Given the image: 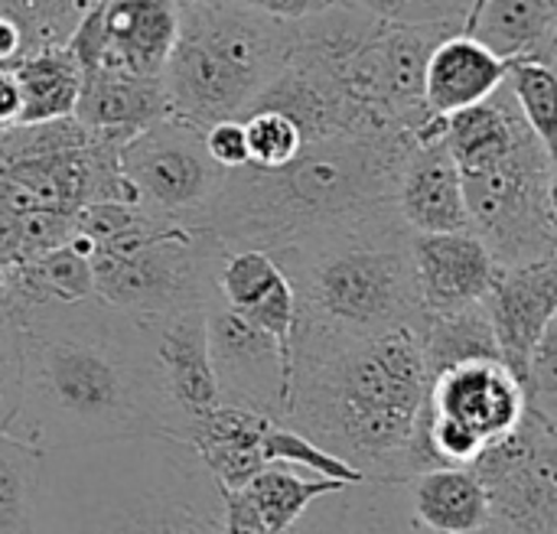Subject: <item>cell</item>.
Returning <instances> with one entry per match:
<instances>
[{"instance_id": "cell-18", "label": "cell", "mask_w": 557, "mask_h": 534, "mask_svg": "<svg viewBox=\"0 0 557 534\" xmlns=\"http://www.w3.org/2000/svg\"><path fill=\"white\" fill-rule=\"evenodd\" d=\"M395 206L411 232H470L460 166L444 137L414 144L398 170Z\"/></svg>"}, {"instance_id": "cell-16", "label": "cell", "mask_w": 557, "mask_h": 534, "mask_svg": "<svg viewBox=\"0 0 557 534\" xmlns=\"http://www.w3.org/2000/svg\"><path fill=\"white\" fill-rule=\"evenodd\" d=\"M170 95L163 75H134L98 65L82 72V88L72 117L98 140L121 147L150 124L170 117Z\"/></svg>"}, {"instance_id": "cell-9", "label": "cell", "mask_w": 557, "mask_h": 534, "mask_svg": "<svg viewBox=\"0 0 557 534\" xmlns=\"http://www.w3.org/2000/svg\"><path fill=\"white\" fill-rule=\"evenodd\" d=\"M522 411L525 392L499 359H473L431 375L408 447L411 476L470 467L483 447L519 424Z\"/></svg>"}, {"instance_id": "cell-40", "label": "cell", "mask_w": 557, "mask_h": 534, "mask_svg": "<svg viewBox=\"0 0 557 534\" xmlns=\"http://www.w3.org/2000/svg\"><path fill=\"white\" fill-rule=\"evenodd\" d=\"M20 55H29V39L26 29L16 16L0 13V65L16 62Z\"/></svg>"}, {"instance_id": "cell-37", "label": "cell", "mask_w": 557, "mask_h": 534, "mask_svg": "<svg viewBox=\"0 0 557 534\" xmlns=\"http://www.w3.org/2000/svg\"><path fill=\"white\" fill-rule=\"evenodd\" d=\"M202 140H206L209 157L222 170H242V166H248V144H245L242 117H225V121L209 124L202 131Z\"/></svg>"}, {"instance_id": "cell-39", "label": "cell", "mask_w": 557, "mask_h": 534, "mask_svg": "<svg viewBox=\"0 0 557 534\" xmlns=\"http://www.w3.org/2000/svg\"><path fill=\"white\" fill-rule=\"evenodd\" d=\"M225 534H271L238 493H225Z\"/></svg>"}, {"instance_id": "cell-31", "label": "cell", "mask_w": 557, "mask_h": 534, "mask_svg": "<svg viewBox=\"0 0 557 534\" xmlns=\"http://www.w3.org/2000/svg\"><path fill=\"white\" fill-rule=\"evenodd\" d=\"M261 457L264 467L268 463H284L294 467L307 476H320V480H333V483H359L366 480L359 470H352L346 460L326 454L323 447H317L313 440H307L304 434L284 427V424H271L261 437Z\"/></svg>"}, {"instance_id": "cell-15", "label": "cell", "mask_w": 557, "mask_h": 534, "mask_svg": "<svg viewBox=\"0 0 557 534\" xmlns=\"http://www.w3.org/2000/svg\"><path fill=\"white\" fill-rule=\"evenodd\" d=\"M411 268L424 313H450L480 303L499 264L473 232H411Z\"/></svg>"}, {"instance_id": "cell-27", "label": "cell", "mask_w": 557, "mask_h": 534, "mask_svg": "<svg viewBox=\"0 0 557 534\" xmlns=\"http://www.w3.org/2000/svg\"><path fill=\"white\" fill-rule=\"evenodd\" d=\"M428 378L473 359H499V346L486 316L483 300L450 313H424L418 326ZM503 362V359H499Z\"/></svg>"}, {"instance_id": "cell-42", "label": "cell", "mask_w": 557, "mask_h": 534, "mask_svg": "<svg viewBox=\"0 0 557 534\" xmlns=\"http://www.w3.org/2000/svg\"><path fill=\"white\" fill-rule=\"evenodd\" d=\"M473 534H519V532H509V529H503V525H486V529H480V532H473Z\"/></svg>"}, {"instance_id": "cell-10", "label": "cell", "mask_w": 557, "mask_h": 534, "mask_svg": "<svg viewBox=\"0 0 557 534\" xmlns=\"http://www.w3.org/2000/svg\"><path fill=\"white\" fill-rule=\"evenodd\" d=\"M202 131L170 114L117 147V170L134 206L166 222L206 225L225 170L209 157Z\"/></svg>"}, {"instance_id": "cell-23", "label": "cell", "mask_w": 557, "mask_h": 534, "mask_svg": "<svg viewBox=\"0 0 557 534\" xmlns=\"http://www.w3.org/2000/svg\"><path fill=\"white\" fill-rule=\"evenodd\" d=\"M499 59L555 65L557 0H476L463 26Z\"/></svg>"}, {"instance_id": "cell-32", "label": "cell", "mask_w": 557, "mask_h": 534, "mask_svg": "<svg viewBox=\"0 0 557 534\" xmlns=\"http://www.w3.org/2000/svg\"><path fill=\"white\" fill-rule=\"evenodd\" d=\"M91 3L95 0H0V13L16 16L26 29L29 52H39L62 46Z\"/></svg>"}, {"instance_id": "cell-11", "label": "cell", "mask_w": 557, "mask_h": 534, "mask_svg": "<svg viewBox=\"0 0 557 534\" xmlns=\"http://www.w3.org/2000/svg\"><path fill=\"white\" fill-rule=\"evenodd\" d=\"M470 470L486 489L493 525L557 534V421L525 405L519 424L483 447Z\"/></svg>"}, {"instance_id": "cell-44", "label": "cell", "mask_w": 557, "mask_h": 534, "mask_svg": "<svg viewBox=\"0 0 557 534\" xmlns=\"http://www.w3.org/2000/svg\"><path fill=\"white\" fill-rule=\"evenodd\" d=\"M176 7H186V3H209V0H173Z\"/></svg>"}, {"instance_id": "cell-21", "label": "cell", "mask_w": 557, "mask_h": 534, "mask_svg": "<svg viewBox=\"0 0 557 534\" xmlns=\"http://www.w3.org/2000/svg\"><path fill=\"white\" fill-rule=\"evenodd\" d=\"M509 62L486 49L470 33L457 29L444 36L424 62V108L431 117H447L483 98H490L506 82Z\"/></svg>"}, {"instance_id": "cell-5", "label": "cell", "mask_w": 557, "mask_h": 534, "mask_svg": "<svg viewBox=\"0 0 557 534\" xmlns=\"http://www.w3.org/2000/svg\"><path fill=\"white\" fill-rule=\"evenodd\" d=\"M294 290L290 356L424 320L411 268V228L398 212L268 251Z\"/></svg>"}, {"instance_id": "cell-8", "label": "cell", "mask_w": 557, "mask_h": 534, "mask_svg": "<svg viewBox=\"0 0 557 534\" xmlns=\"http://www.w3.org/2000/svg\"><path fill=\"white\" fill-rule=\"evenodd\" d=\"M470 232L496 264L557 258V160L532 131L490 163L460 173Z\"/></svg>"}, {"instance_id": "cell-3", "label": "cell", "mask_w": 557, "mask_h": 534, "mask_svg": "<svg viewBox=\"0 0 557 534\" xmlns=\"http://www.w3.org/2000/svg\"><path fill=\"white\" fill-rule=\"evenodd\" d=\"M428 392L418 330L398 326L290 356L281 424L366 480H411L408 447Z\"/></svg>"}, {"instance_id": "cell-25", "label": "cell", "mask_w": 557, "mask_h": 534, "mask_svg": "<svg viewBox=\"0 0 557 534\" xmlns=\"http://www.w3.org/2000/svg\"><path fill=\"white\" fill-rule=\"evenodd\" d=\"M3 297L13 307H33V303H72L95 297L91 284V241L82 232H72L62 245L42 251L39 258L7 268V287Z\"/></svg>"}, {"instance_id": "cell-14", "label": "cell", "mask_w": 557, "mask_h": 534, "mask_svg": "<svg viewBox=\"0 0 557 534\" xmlns=\"http://www.w3.org/2000/svg\"><path fill=\"white\" fill-rule=\"evenodd\" d=\"M166 388V398L180 418L183 440L193 421L209 414L219 401V385L209 362V336H206V307L147 316L140 320Z\"/></svg>"}, {"instance_id": "cell-4", "label": "cell", "mask_w": 557, "mask_h": 534, "mask_svg": "<svg viewBox=\"0 0 557 534\" xmlns=\"http://www.w3.org/2000/svg\"><path fill=\"white\" fill-rule=\"evenodd\" d=\"M414 144L411 134L323 137L307 140L284 166L225 170L206 228L225 251H277L343 225L398 212V170Z\"/></svg>"}, {"instance_id": "cell-34", "label": "cell", "mask_w": 557, "mask_h": 534, "mask_svg": "<svg viewBox=\"0 0 557 534\" xmlns=\"http://www.w3.org/2000/svg\"><path fill=\"white\" fill-rule=\"evenodd\" d=\"M339 3H349L388 23H411V26L447 23L463 29L476 0H339Z\"/></svg>"}, {"instance_id": "cell-6", "label": "cell", "mask_w": 557, "mask_h": 534, "mask_svg": "<svg viewBox=\"0 0 557 534\" xmlns=\"http://www.w3.org/2000/svg\"><path fill=\"white\" fill-rule=\"evenodd\" d=\"M290 23L268 20L228 0L180 7L176 42L163 65L173 117L209 127L242 117L287 65Z\"/></svg>"}, {"instance_id": "cell-43", "label": "cell", "mask_w": 557, "mask_h": 534, "mask_svg": "<svg viewBox=\"0 0 557 534\" xmlns=\"http://www.w3.org/2000/svg\"><path fill=\"white\" fill-rule=\"evenodd\" d=\"M3 287H7V264L0 261V297H3Z\"/></svg>"}, {"instance_id": "cell-12", "label": "cell", "mask_w": 557, "mask_h": 534, "mask_svg": "<svg viewBox=\"0 0 557 534\" xmlns=\"http://www.w3.org/2000/svg\"><path fill=\"white\" fill-rule=\"evenodd\" d=\"M206 336L219 401L281 424L290 385V369L281 346L264 330L235 313L219 294H212L206 303Z\"/></svg>"}, {"instance_id": "cell-24", "label": "cell", "mask_w": 557, "mask_h": 534, "mask_svg": "<svg viewBox=\"0 0 557 534\" xmlns=\"http://www.w3.org/2000/svg\"><path fill=\"white\" fill-rule=\"evenodd\" d=\"M414 519L431 534H473L490 525V499L470 467H437L408 480Z\"/></svg>"}, {"instance_id": "cell-20", "label": "cell", "mask_w": 557, "mask_h": 534, "mask_svg": "<svg viewBox=\"0 0 557 534\" xmlns=\"http://www.w3.org/2000/svg\"><path fill=\"white\" fill-rule=\"evenodd\" d=\"M101 26L104 55L98 65L134 75H163L180 29V7L173 0H101Z\"/></svg>"}, {"instance_id": "cell-30", "label": "cell", "mask_w": 557, "mask_h": 534, "mask_svg": "<svg viewBox=\"0 0 557 534\" xmlns=\"http://www.w3.org/2000/svg\"><path fill=\"white\" fill-rule=\"evenodd\" d=\"M555 65L532 62V59H512L506 72V85L512 91V101L532 134L555 150L557 134V95H555Z\"/></svg>"}, {"instance_id": "cell-33", "label": "cell", "mask_w": 557, "mask_h": 534, "mask_svg": "<svg viewBox=\"0 0 557 534\" xmlns=\"http://www.w3.org/2000/svg\"><path fill=\"white\" fill-rule=\"evenodd\" d=\"M242 127H245V144H248V166H258V170L284 166L304 147L297 124L281 111H268V108L248 111L242 117Z\"/></svg>"}, {"instance_id": "cell-22", "label": "cell", "mask_w": 557, "mask_h": 534, "mask_svg": "<svg viewBox=\"0 0 557 534\" xmlns=\"http://www.w3.org/2000/svg\"><path fill=\"white\" fill-rule=\"evenodd\" d=\"M271 424L277 421L235 405H215L209 414L189 424L186 440L196 447L222 493H238L255 473L264 470L261 437Z\"/></svg>"}, {"instance_id": "cell-35", "label": "cell", "mask_w": 557, "mask_h": 534, "mask_svg": "<svg viewBox=\"0 0 557 534\" xmlns=\"http://www.w3.org/2000/svg\"><path fill=\"white\" fill-rule=\"evenodd\" d=\"M23 398V330L13 303L0 297V431L16 418Z\"/></svg>"}, {"instance_id": "cell-1", "label": "cell", "mask_w": 557, "mask_h": 534, "mask_svg": "<svg viewBox=\"0 0 557 534\" xmlns=\"http://www.w3.org/2000/svg\"><path fill=\"white\" fill-rule=\"evenodd\" d=\"M23 330V398L7 434L36 450L183 437L140 320L98 297L13 307Z\"/></svg>"}, {"instance_id": "cell-26", "label": "cell", "mask_w": 557, "mask_h": 534, "mask_svg": "<svg viewBox=\"0 0 557 534\" xmlns=\"http://www.w3.org/2000/svg\"><path fill=\"white\" fill-rule=\"evenodd\" d=\"M10 72L20 88V117L16 124H46L59 117H72L82 69L65 46H49L10 62Z\"/></svg>"}, {"instance_id": "cell-28", "label": "cell", "mask_w": 557, "mask_h": 534, "mask_svg": "<svg viewBox=\"0 0 557 534\" xmlns=\"http://www.w3.org/2000/svg\"><path fill=\"white\" fill-rule=\"evenodd\" d=\"M336 486H343V483L307 476V473L284 467V463H268L261 473H255L238 489V496L251 506V512L261 519V525L268 532L284 534L313 499H320L323 493H330Z\"/></svg>"}, {"instance_id": "cell-41", "label": "cell", "mask_w": 557, "mask_h": 534, "mask_svg": "<svg viewBox=\"0 0 557 534\" xmlns=\"http://www.w3.org/2000/svg\"><path fill=\"white\" fill-rule=\"evenodd\" d=\"M20 117V88L10 65H0V127L16 124Z\"/></svg>"}, {"instance_id": "cell-38", "label": "cell", "mask_w": 557, "mask_h": 534, "mask_svg": "<svg viewBox=\"0 0 557 534\" xmlns=\"http://www.w3.org/2000/svg\"><path fill=\"white\" fill-rule=\"evenodd\" d=\"M242 10H251V13H261L268 20H281V23H297L304 16H313L339 0H228Z\"/></svg>"}, {"instance_id": "cell-7", "label": "cell", "mask_w": 557, "mask_h": 534, "mask_svg": "<svg viewBox=\"0 0 557 534\" xmlns=\"http://www.w3.org/2000/svg\"><path fill=\"white\" fill-rule=\"evenodd\" d=\"M225 254L206 225L166 222L137 206L124 228L91 245L95 297L134 320L206 307Z\"/></svg>"}, {"instance_id": "cell-19", "label": "cell", "mask_w": 557, "mask_h": 534, "mask_svg": "<svg viewBox=\"0 0 557 534\" xmlns=\"http://www.w3.org/2000/svg\"><path fill=\"white\" fill-rule=\"evenodd\" d=\"M215 294L248 323L264 330L281 346L290 369L297 307H294L290 281L284 277L277 261L268 251H255V248L228 251L215 274Z\"/></svg>"}, {"instance_id": "cell-17", "label": "cell", "mask_w": 557, "mask_h": 534, "mask_svg": "<svg viewBox=\"0 0 557 534\" xmlns=\"http://www.w3.org/2000/svg\"><path fill=\"white\" fill-rule=\"evenodd\" d=\"M284 534H431L411 509L408 480L343 483L313 499Z\"/></svg>"}, {"instance_id": "cell-13", "label": "cell", "mask_w": 557, "mask_h": 534, "mask_svg": "<svg viewBox=\"0 0 557 534\" xmlns=\"http://www.w3.org/2000/svg\"><path fill=\"white\" fill-rule=\"evenodd\" d=\"M499 359L525 385L529 356L545 330L557 323V258L532 264H499L483 297Z\"/></svg>"}, {"instance_id": "cell-2", "label": "cell", "mask_w": 557, "mask_h": 534, "mask_svg": "<svg viewBox=\"0 0 557 534\" xmlns=\"http://www.w3.org/2000/svg\"><path fill=\"white\" fill-rule=\"evenodd\" d=\"M29 534H225V493L170 434L49 450Z\"/></svg>"}, {"instance_id": "cell-36", "label": "cell", "mask_w": 557, "mask_h": 534, "mask_svg": "<svg viewBox=\"0 0 557 534\" xmlns=\"http://www.w3.org/2000/svg\"><path fill=\"white\" fill-rule=\"evenodd\" d=\"M522 392H525L529 408L557 421V323H552L545 336L535 343Z\"/></svg>"}, {"instance_id": "cell-29", "label": "cell", "mask_w": 557, "mask_h": 534, "mask_svg": "<svg viewBox=\"0 0 557 534\" xmlns=\"http://www.w3.org/2000/svg\"><path fill=\"white\" fill-rule=\"evenodd\" d=\"M42 450L0 431V534H29Z\"/></svg>"}]
</instances>
